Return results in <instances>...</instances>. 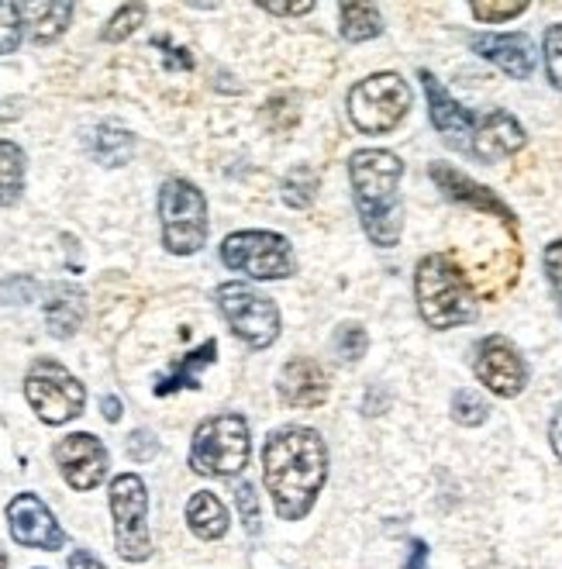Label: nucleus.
I'll list each match as a JSON object with an SVG mask.
<instances>
[{
    "label": "nucleus",
    "instance_id": "1",
    "mask_svg": "<svg viewBox=\"0 0 562 569\" xmlns=\"http://www.w3.org/2000/svg\"><path fill=\"white\" fill-rule=\"evenodd\" d=\"M262 480L283 521H301L328 480V449L314 428L290 425L262 446Z\"/></svg>",
    "mask_w": 562,
    "mask_h": 569
},
{
    "label": "nucleus",
    "instance_id": "2",
    "mask_svg": "<svg viewBox=\"0 0 562 569\" xmlns=\"http://www.w3.org/2000/svg\"><path fill=\"white\" fill-rule=\"evenodd\" d=\"M404 162L387 149H359L349 159V180L359 221L370 242L393 249L404 228V200H401Z\"/></svg>",
    "mask_w": 562,
    "mask_h": 569
},
{
    "label": "nucleus",
    "instance_id": "3",
    "mask_svg": "<svg viewBox=\"0 0 562 569\" xmlns=\"http://www.w3.org/2000/svg\"><path fill=\"white\" fill-rule=\"evenodd\" d=\"M414 293L421 318L439 331L476 318V297L470 290V280L462 277V270L449 256H424L418 262Z\"/></svg>",
    "mask_w": 562,
    "mask_h": 569
},
{
    "label": "nucleus",
    "instance_id": "4",
    "mask_svg": "<svg viewBox=\"0 0 562 569\" xmlns=\"http://www.w3.org/2000/svg\"><path fill=\"white\" fill-rule=\"evenodd\" d=\"M249 425L242 415H218L208 418L193 431L190 446V466L204 477H235L249 462Z\"/></svg>",
    "mask_w": 562,
    "mask_h": 569
},
{
    "label": "nucleus",
    "instance_id": "5",
    "mask_svg": "<svg viewBox=\"0 0 562 569\" xmlns=\"http://www.w3.org/2000/svg\"><path fill=\"white\" fill-rule=\"evenodd\" d=\"M162 246L173 256H193L208 242V200L190 180H167L159 190Z\"/></svg>",
    "mask_w": 562,
    "mask_h": 569
},
{
    "label": "nucleus",
    "instance_id": "6",
    "mask_svg": "<svg viewBox=\"0 0 562 569\" xmlns=\"http://www.w3.org/2000/svg\"><path fill=\"white\" fill-rule=\"evenodd\" d=\"M411 111V87L397 73H377L349 90V118L367 136H387Z\"/></svg>",
    "mask_w": 562,
    "mask_h": 569
},
{
    "label": "nucleus",
    "instance_id": "7",
    "mask_svg": "<svg viewBox=\"0 0 562 569\" xmlns=\"http://www.w3.org/2000/svg\"><path fill=\"white\" fill-rule=\"evenodd\" d=\"M24 397L46 425H66L83 415V383L56 359H39L24 377Z\"/></svg>",
    "mask_w": 562,
    "mask_h": 569
},
{
    "label": "nucleus",
    "instance_id": "8",
    "mask_svg": "<svg viewBox=\"0 0 562 569\" xmlns=\"http://www.w3.org/2000/svg\"><path fill=\"white\" fill-rule=\"evenodd\" d=\"M111 515H114V546L128 562H142L152 556L149 535V493L142 477L121 473L111 483Z\"/></svg>",
    "mask_w": 562,
    "mask_h": 569
},
{
    "label": "nucleus",
    "instance_id": "9",
    "mask_svg": "<svg viewBox=\"0 0 562 569\" xmlns=\"http://www.w3.org/2000/svg\"><path fill=\"white\" fill-rule=\"evenodd\" d=\"M228 270H239L252 280H287L293 277L290 242L277 231H235L221 246Z\"/></svg>",
    "mask_w": 562,
    "mask_h": 569
},
{
    "label": "nucleus",
    "instance_id": "10",
    "mask_svg": "<svg viewBox=\"0 0 562 569\" xmlns=\"http://www.w3.org/2000/svg\"><path fill=\"white\" fill-rule=\"evenodd\" d=\"M218 308L224 315V321L231 325V331L252 349H267L277 342L280 335V311L270 297L255 293L245 283H221L218 287Z\"/></svg>",
    "mask_w": 562,
    "mask_h": 569
},
{
    "label": "nucleus",
    "instance_id": "11",
    "mask_svg": "<svg viewBox=\"0 0 562 569\" xmlns=\"http://www.w3.org/2000/svg\"><path fill=\"white\" fill-rule=\"evenodd\" d=\"M473 370L476 380L498 397H518L528 383V366L521 352L508 339H501V335H490V339L480 342Z\"/></svg>",
    "mask_w": 562,
    "mask_h": 569
},
{
    "label": "nucleus",
    "instance_id": "12",
    "mask_svg": "<svg viewBox=\"0 0 562 569\" xmlns=\"http://www.w3.org/2000/svg\"><path fill=\"white\" fill-rule=\"evenodd\" d=\"M56 466L73 490H93L108 477V449L101 439H93L87 431L66 435L56 446Z\"/></svg>",
    "mask_w": 562,
    "mask_h": 569
},
{
    "label": "nucleus",
    "instance_id": "13",
    "mask_svg": "<svg viewBox=\"0 0 562 569\" xmlns=\"http://www.w3.org/2000/svg\"><path fill=\"white\" fill-rule=\"evenodd\" d=\"M8 528L11 539L28 549H46L56 552L66 546V531L52 518V511L42 505L36 493H18L8 505Z\"/></svg>",
    "mask_w": 562,
    "mask_h": 569
},
{
    "label": "nucleus",
    "instance_id": "14",
    "mask_svg": "<svg viewBox=\"0 0 562 569\" xmlns=\"http://www.w3.org/2000/svg\"><path fill=\"white\" fill-rule=\"evenodd\" d=\"M521 146H524V128L508 111H490L473 128V142H470L473 156L483 162H501V159L514 156Z\"/></svg>",
    "mask_w": 562,
    "mask_h": 569
},
{
    "label": "nucleus",
    "instance_id": "15",
    "mask_svg": "<svg viewBox=\"0 0 562 569\" xmlns=\"http://www.w3.org/2000/svg\"><path fill=\"white\" fill-rule=\"evenodd\" d=\"M421 83H424V93H428V114H432V124L442 131V136L452 142V146H470L473 142V114L455 104L449 97V90L432 77V73H421Z\"/></svg>",
    "mask_w": 562,
    "mask_h": 569
},
{
    "label": "nucleus",
    "instance_id": "16",
    "mask_svg": "<svg viewBox=\"0 0 562 569\" xmlns=\"http://www.w3.org/2000/svg\"><path fill=\"white\" fill-rule=\"evenodd\" d=\"M280 397L290 408H318L328 397V370L314 359H290L280 373Z\"/></svg>",
    "mask_w": 562,
    "mask_h": 569
},
{
    "label": "nucleus",
    "instance_id": "17",
    "mask_svg": "<svg viewBox=\"0 0 562 569\" xmlns=\"http://www.w3.org/2000/svg\"><path fill=\"white\" fill-rule=\"evenodd\" d=\"M473 49L483 59H490L493 66H501V70L514 80L532 77V70H535V52H532L528 36H473Z\"/></svg>",
    "mask_w": 562,
    "mask_h": 569
},
{
    "label": "nucleus",
    "instance_id": "18",
    "mask_svg": "<svg viewBox=\"0 0 562 569\" xmlns=\"http://www.w3.org/2000/svg\"><path fill=\"white\" fill-rule=\"evenodd\" d=\"M432 180H435L452 200H462V204H473V208H480V211H493V214H501L504 221H511V211L501 204L498 197H493L490 190H483L480 183H473L470 177H462L459 170H452V166L435 162V166H432Z\"/></svg>",
    "mask_w": 562,
    "mask_h": 569
},
{
    "label": "nucleus",
    "instance_id": "19",
    "mask_svg": "<svg viewBox=\"0 0 562 569\" xmlns=\"http://www.w3.org/2000/svg\"><path fill=\"white\" fill-rule=\"evenodd\" d=\"M83 321V293L73 290V287H49L46 293V325L56 339H66V335H73Z\"/></svg>",
    "mask_w": 562,
    "mask_h": 569
},
{
    "label": "nucleus",
    "instance_id": "20",
    "mask_svg": "<svg viewBox=\"0 0 562 569\" xmlns=\"http://www.w3.org/2000/svg\"><path fill=\"white\" fill-rule=\"evenodd\" d=\"M214 352H218V346H214V339L211 342H204L197 352H190V356H183L180 362H173V370L170 373H162L159 380H155V397H170V393H177V390H183V387H201V370L204 366H211L214 362Z\"/></svg>",
    "mask_w": 562,
    "mask_h": 569
},
{
    "label": "nucleus",
    "instance_id": "21",
    "mask_svg": "<svg viewBox=\"0 0 562 569\" xmlns=\"http://www.w3.org/2000/svg\"><path fill=\"white\" fill-rule=\"evenodd\" d=\"M187 525L197 539H204V542L221 539V535L228 531V508L214 493L201 490V493H193L190 505H187Z\"/></svg>",
    "mask_w": 562,
    "mask_h": 569
},
{
    "label": "nucleus",
    "instance_id": "22",
    "mask_svg": "<svg viewBox=\"0 0 562 569\" xmlns=\"http://www.w3.org/2000/svg\"><path fill=\"white\" fill-rule=\"evenodd\" d=\"M18 8H21V21L28 24L31 39L39 46L56 42L73 18V4H18Z\"/></svg>",
    "mask_w": 562,
    "mask_h": 569
},
{
    "label": "nucleus",
    "instance_id": "23",
    "mask_svg": "<svg viewBox=\"0 0 562 569\" xmlns=\"http://www.w3.org/2000/svg\"><path fill=\"white\" fill-rule=\"evenodd\" d=\"M24 190V152L0 139V208H14Z\"/></svg>",
    "mask_w": 562,
    "mask_h": 569
},
{
    "label": "nucleus",
    "instance_id": "24",
    "mask_svg": "<svg viewBox=\"0 0 562 569\" xmlns=\"http://www.w3.org/2000/svg\"><path fill=\"white\" fill-rule=\"evenodd\" d=\"M131 149H136V139H131L124 128H114V124H101L90 136V152L97 162H104V166H124L131 159Z\"/></svg>",
    "mask_w": 562,
    "mask_h": 569
},
{
    "label": "nucleus",
    "instance_id": "25",
    "mask_svg": "<svg viewBox=\"0 0 562 569\" xmlns=\"http://www.w3.org/2000/svg\"><path fill=\"white\" fill-rule=\"evenodd\" d=\"M339 14H342V36L349 42H367V39H377L383 31L380 11L373 4H342Z\"/></svg>",
    "mask_w": 562,
    "mask_h": 569
},
{
    "label": "nucleus",
    "instance_id": "26",
    "mask_svg": "<svg viewBox=\"0 0 562 569\" xmlns=\"http://www.w3.org/2000/svg\"><path fill=\"white\" fill-rule=\"evenodd\" d=\"M318 197V173L311 166H297V170L283 180V200L290 208H311Z\"/></svg>",
    "mask_w": 562,
    "mask_h": 569
},
{
    "label": "nucleus",
    "instance_id": "27",
    "mask_svg": "<svg viewBox=\"0 0 562 569\" xmlns=\"http://www.w3.org/2000/svg\"><path fill=\"white\" fill-rule=\"evenodd\" d=\"M486 415H490V408H486V400L480 397V393H473V390H459L455 397H452V418L459 421V425H483L486 421Z\"/></svg>",
    "mask_w": 562,
    "mask_h": 569
},
{
    "label": "nucleus",
    "instance_id": "28",
    "mask_svg": "<svg viewBox=\"0 0 562 569\" xmlns=\"http://www.w3.org/2000/svg\"><path fill=\"white\" fill-rule=\"evenodd\" d=\"M367 346H370V339L359 325H342L335 331V356L345 362H355V359L367 356Z\"/></svg>",
    "mask_w": 562,
    "mask_h": 569
},
{
    "label": "nucleus",
    "instance_id": "29",
    "mask_svg": "<svg viewBox=\"0 0 562 569\" xmlns=\"http://www.w3.org/2000/svg\"><path fill=\"white\" fill-rule=\"evenodd\" d=\"M142 21H145V4H128V8H121V11L111 18V24L104 28V42H121V39H128L131 31H136Z\"/></svg>",
    "mask_w": 562,
    "mask_h": 569
},
{
    "label": "nucleus",
    "instance_id": "30",
    "mask_svg": "<svg viewBox=\"0 0 562 569\" xmlns=\"http://www.w3.org/2000/svg\"><path fill=\"white\" fill-rule=\"evenodd\" d=\"M21 8L0 4V56H8L21 46Z\"/></svg>",
    "mask_w": 562,
    "mask_h": 569
},
{
    "label": "nucleus",
    "instance_id": "31",
    "mask_svg": "<svg viewBox=\"0 0 562 569\" xmlns=\"http://www.w3.org/2000/svg\"><path fill=\"white\" fill-rule=\"evenodd\" d=\"M545 73L562 90V21L545 31Z\"/></svg>",
    "mask_w": 562,
    "mask_h": 569
},
{
    "label": "nucleus",
    "instance_id": "32",
    "mask_svg": "<svg viewBox=\"0 0 562 569\" xmlns=\"http://www.w3.org/2000/svg\"><path fill=\"white\" fill-rule=\"evenodd\" d=\"M545 273H549V283L555 290V300H559V311H562V242H552L545 249Z\"/></svg>",
    "mask_w": 562,
    "mask_h": 569
},
{
    "label": "nucleus",
    "instance_id": "33",
    "mask_svg": "<svg viewBox=\"0 0 562 569\" xmlns=\"http://www.w3.org/2000/svg\"><path fill=\"white\" fill-rule=\"evenodd\" d=\"M235 500H239V511H242V521H245L249 535H255V531H259V505H255V490H252L249 483H242V487H239V493H235Z\"/></svg>",
    "mask_w": 562,
    "mask_h": 569
},
{
    "label": "nucleus",
    "instance_id": "34",
    "mask_svg": "<svg viewBox=\"0 0 562 569\" xmlns=\"http://www.w3.org/2000/svg\"><path fill=\"white\" fill-rule=\"evenodd\" d=\"M528 4H473V14L480 21H508V18H518L524 14Z\"/></svg>",
    "mask_w": 562,
    "mask_h": 569
},
{
    "label": "nucleus",
    "instance_id": "35",
    "mask_svg": "<svg viewBox=\"0 0 562 569\" xmlns=\"http://www.w3.org/2000/svg\"><path fill=\"white\" fill-rule=\"evenodd\" d=\"M70 569H108L101 559H97L93 552H87V549H77L73 556H70Z\"/></svg>",
    "mask_w": 562,
    "mask_h": 569
},
{
    "label": "nucleus",
    "instance_id": "36",
    "mask_svg": "<svg viewBox=\"0 0 562 569\" xmlns=\"http://www.w3.org/2000/svg\"><path fill=\"white\" fill-rule=\"evenodd\" d=\"M145 442H155V439H152V435H145V431H136V435H131V442H128L131 456H136V459H149L155 449H145Z\"/></svg>",
    "mask_w": 562,
    "mask_h": 569
},
{
    "label": "nucleus",
    "instance_id": "37",
    "mask_svg": "<svg viewBox=\"0 0 562 569\" xmlns=\"http://www.w3.org/2000/svg\"><path fill=\"white\" fill-rule=\"evenodd\" d=\"M314 4H262V11L270 14H308Z\"/></svg>",
    "mask_w": 562,
    "mask_h": 569
},
{
    "label": "nucleus",
    "instance_id": "38",
    "mask_svg": "<svg viewBox=\"0 0 562 569\" xmlns=\"http://www.w3.org/2000/svg\"><path fill=\"white\" fill-rule=\"evenodd\" d=\"M549 439H552V449H555V456L562 459V408H559V411H555V418H552Z\"/></svg>",
    "mask_w": 562,
    "mask_h": 569
},
{
    "label": "nucleus",
    "instance_id": "39",
    "mask_svg": "<svg viewBox=\"0 0 562 569\" xmlns=\"http://www.w3.org/2000/svg\"><path fill=\"white\" fill-rule=\"evenodd\" d=\"M424 562H428V546L424 542H414L411 546V559L404 562V569H424Z\"/></svg>",
    "mask_w": 562,
    "mask_h": 569
},
{
    "label": "nucleus",
    "instance_id": "40",
    "mask_svg": "<svg viewBox=\"0 0 562 569\" xmlns=\"http://www.w3.org/2000/svg\"><path fill=\"white\" fill-rule=\"evenodd\" d=\"M101 408H104V418H108V421H118V418H121V400H118V397H104V405H101Z\"/></svg>",
    "mask_w": 562,
    "mask_h": 569
},
{
    "label": "nucleus",
    "instance_id": "41",
    "mask_svg": "<svg viewBox=\"0 0 562 569\" xmlns=\"http://www.w3.org/2000/svg\"><path fill=\"white\" fill-rule=\"evenodd\" d=\"M8 566V556H4V549H0V569H4Z\"/></svg>",
    "mask_w": 562,
    "mask_h": 569
}]
</instances>
